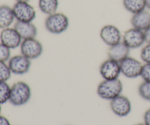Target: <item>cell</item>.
<instances>
[{"label": "cell", "mask_w": 150, "mask_h": 125, "mask_svg": "<svg viewBox=\"0 0 150 125\" xmlns=\"http://www.w3.org/2000/svg\"><path fill=\"white\" fill-rule=\"evenodd\" d=\"M13 10L17 21L32 22L36 18V10L29 2H16Z\"/></svg>", "instance_id": "obj_6"}, {"label": "cell", "mask_w": 150, "mask_h": 125, "mask_svg": "<svg viewBox=\"0 0 150 125\" xmlns=\"http://www.w3.org/2000/svg\"><path fill=\"white\" fill-rule=\"evenodd\" d=\"M16 2H29L30 0H16Z\"/></svg>", "instance_id": "obj_29"}, {"label": "cell", "mask_w": 150, "mask_h": 125, "mask_svg": "<svg viewBox=\"0 0 150 125\" xmlns=\"http://www.w3.org/2000/svg\"><path fill=\"white\" fill-rule=\"evenodd\" d=\"M133 27L140 29L142 31L146 30L150 26V13L144 10L142 12L133 14L130 20Z\"/></svg>", "instance_id": "obj_15"}, {"label": "cell", "mask_w": 150, "mask_h": 125, "mask_svg": "<svg viewBox=\"0 0 150 125\" xmlns=\"http://www.w3.org/2000/svg\"><path fill=\"white\" fill-rule=\"evenodd\" d=\"M11 86L7 82H0V104L6 103L10 101Z\"/></svg>", "instance_id": "obj_19"}, {"label": "cell", "mask_w": 150, "mask_h": 125, "mask_svg": "<svg viewBox=\"0 0 150 125\" xmlns=\"http://www.w3.org/2000/svg\"><path fill=\"white\" fill-rule=\"evenodd\" d=\"M141 77L143 78L144 81L150 82V63H145L144 64Z\"/></svg>", "instance_id": "obj_24"}, {"label": "cell", "mask_w": 150, "mask_h": 125, "mask_svg": "<svg viewBox=\"0 0 150 125\" xmlns=\"http://www.w3.org/2000/svg\"><path fill=\"white\" fill-rule=\"evenodd\" d=\"M122 4L125 9L133 15L146 9L145 0H122Z\"/></svg>", "instance_id": "obj_17"}, {"label": "cell", "mask_w": 150, "mask_h": 125, "mask_svg": "<svg viewBox=\"0 0 150 125\" xmlns=\"http://www.w3.org/2000/svg\"><path fill=\"white\" fill-rule=\"evenodd\" d=\"M21 54L29 59H36L42 55L43 46L36 38H30L22 40L20 45Z\"/></svg>", "instance_id": "obj_4"}, {"label": "cell", "mask_w": 150, "mask_h": 125, "mask_svg": "<svg viewBox=\"0 0 150 125\" xmlns=\"http://www.w3.org/2000/svg\"><path fill=\"white\" fill-rule=\"evenodd\" d=\"M11 58V49L0 42V61L7 62Z\"/></svg>", "instance_id": "obj_22"}, {"label": "cell", "mask_w": 150, "mask_h": 125, "mask_svg": "<svg viewBox=\"0 0 150 125\" xmlns=\"http://www.w3.org/2000/svg\"><path fill=\"white\" fill-rule=\"evenodd\" d=\"M38 7L42 13L49 16L57 12L59 0H39Z\"/></svg>", "instance_id": "obj_18"}, {"label": "cell", "mask_w": 150, "mask_h": 125, "mask_svg": "<svg viewBox=\"0 0 150 125\" xmlns=\"http://www.w3.org/2000/svg\"><path fill=\"white\" fill-rule=\"evenodd\" d=\"M145 3H146V8L150 10V0H145Z\"/></svg>", "instance_id": "obj_28"}, {"label": "cell", "mask_w": 150, "mask_h": 125, "mask_svg": "<svg viewBox=\"0 0 150 125\" xmlns=\"http://www.w3.org/2000/svg\"><path fill=\"white\" fill-rule=\"evenodd\" d=\"M100 73L104 80L118 78L121 74L120 62L108 58L101 64L100 67Z\"/></svg>", "instance_id": "obj_12"}, {"label": "cell", "mask_w": 150, "mask_h": 125, "mask_svg": "<svg viewBox=\"0 0 150 125\" xmlns=\"http://www.w3.org/2000/svg\"><path fill=\"white\" fill-rule=\"evenodd\" d=\"M122 91L123 84L119 78L103 80L98 85L97 94L102 99L111 101L120 96Z\"/></svg>", "instance_id": "obj_1"}, {"label": "cell", "mask_w": 150, "mask_h": 125, "mask_svg": "<svg viewBox=\"0 0 150 125\" xmlns=\"http://www.w3.org/2000/svg\"><path fill=\"white\" fill-rule=\"evenodd\" d=\"M120 64L121 73L127 78H136L142 75L144 64L136 59L128 56Z\"/></svg>", "instance_id": "obj_5"}, {"label": "cell", "mask_w": 150, "mask_h": 125, "mask_svg": "<svg viewBox=\"0 0 150 125\" xmlns=\"http://www.w3.org/2000/svg\"><path fill=\"white\" fill-rule=\"evenodd\" d=\"M136 125H146L144 124V123H140V124H136Z\"/></svg>", "instance_id": "obj_30"}, {"label": "cell", "mask_w": 150, "mask_h": 125, "mask_svg": "<svg viewBox=\"0 0 150 125\" xmlns=\"http://www.w3.org/2000/svg\"><path fill=\"white\" fill-rule=\"evenodd\" d=\"M141 59L144 63H150V44H146L141 51Z\"/></svg>", "instance_id": "obj_23"}, {"label": "cell", "mask_w": 150, "mask_h": 125, "mask_svg": "<svg viewBox=\"0 0 150 125\" xmlns=\"http://www.w3.org/2000/svg\"><path fill=\"white\" fill-rule=\"evenodd\" d=\"M0 125H11L8 119L0 114Z\"/></svg>", "instance_id": "obj_27"}, {"label": "cell", "mask_w": 150, "mask_h": 125, "mask_svg": "<svg viewBox=\"0 0 150 125\" xmlns=\"http://www.w3.org/2000/svg\"><path fill=\"white\" fill-rule=\"evenodd\" d=\"M100 36L105 44L109 47L122 42V35L120 29L112 24H107L103 26L100 32Z\"/></svg>", "instance_id": "obj_8"}, {"label": "cell", "mask_w": 150, "mask_h": 125, "mask_svg": "<svg viewBox=\"0 0 150 125\" xmlns=\"http://www.w3.org/2000/svg\"><path fill=\"white\" fill-rule=\"evenodd\" d=\"M32 96V91L28 83L18 81L11 86L9 102L14 106H21L27 103Z\"/></svg>", "instance_id": "obj_2"}, {"label": "cell", "mask_w": 150, "mask_h": 125, "mask_svg": "<svg viewBox=\"0 0 150 125\" xmlns=\"http://www.w3.org/2000/svg\"><path fill=\"white\" fill-rule=\"evenodd\" d=\"M12 72L8 64L4 61H0V82H7L11 77Z\"/></svg>", "instance_id": "obj_20"}, {"label": "cell", "mask_w": 150, "mask_h": 125, "mask_svg": "<svg viewBox=\"0 0 150 125\" xmlns=\"http://www.w3.org/2000/svg\"><path fill=\"white\" fill-rule=\"evenodd\" d=\"M139 94L141 97L146 101H150V82L144 81L139 87Z\"/></svg>", "instance_id": "obj_21"}, {"label": "cell", "mask_w": 150, "mask_h": 125, "mask_svg": "<svg viewBox=\"0 0 150 125\" xmlns=\"http://www.w3.org/2000/svg\"><path fill=\"white\" fill-rule=\"evenodd\" d=\"M22 38L14 27H8L1 29L0 32V42L10 49H16L20 47Z\"/></svg>", "instance_id": "obj_11"}, {"label": "cell", "mask_w": 150, "mask_h": 125, "mask_svg": "<svg viewBox=\"0 0 150 125\" xmlns=\"http://www.w3.org/2000/svg\"><path fill=\"white\" fill-rule=\"evenodd\" d=\"M130 50V48L122 41L110 47L108 51V58L115 60L118 62H121L122 60L129 56Z\"/></svg>", "instance_id": "obj_14"}, {"label": "cell", "mask_w": 150, "mask_h": 125, "mask_svg": "<svg viewBox=\"0 0 150 125\" xmlns=\"http://www.w3.org/2000/svg\"><path fill=\"white\" fill-rule=\"evenodd\" d=\"M15 20L13 7L7 4L0 5V29L10 27Z\"/></svg>", "instance_id": "obj_16"}, {"label": "cell", "mask_w": 150, "mask_h": 125, "mask_svg": "<svg viewBox=\"0 0 150 125\" xmlns=\"http://www.w3.org/2000/svg\"><path fill=\"white\" fill-rule=\"evenodd\" d=\"M1 104H0V114H1Z\"/></svg>", "instance_id": "obj_31"}, {"label": "cell", "mask_w": 150, "mask_h": 125, "mask_svg": "<svg viewBox=\"0 0 150 125\" xmlns=\"http://www.w3.org/2000/svg\"><path fill=\"white\" fill-rule=\"evenodd\" d=\"M122 42L130 49H137L145 43L144 31L133 27L122 35Z\"/></svg>", "instance_id": "obj_7"}, {"label": "cell", "mask_w": 150, "mask_h": 125, "mask_svg": "<svg viewBox=\"0 0 150 125\" xmlns=\"http://www.w3.org/2000/svg\"><path fill=\"white\" fill-rule=\"evenodd\" d=\"M14 28L22 40L35 38L38 35V28L32 22L16 21Z\"/></svg>", "instance_id": "obj_13"}, {"label": "cell", "mask_w": 150, "mask_h": 125, "mask_svg": "<svg viewBox=\"0 0 150 125\" xmlns=\"http://www.w3.org/2000/svg\"><path fill=\"white\" fill-rule=\"evenodd\" d=\"M144 124L146 125H150V108L144 113Z\"/></svg>", "instance_id": "obj_25"}, {"label": "cell", "mask_w": 150, "mask_h": 125, "mask_svg": "<svg viewBox=\"0 0 150 125\" xmlns=\"http://www.w3.org/2000/svg\"><path fill=\"white\" fill-rule=\"evenodd\" d=\"M110 107L113 113L120 117H127L130 114L132 110V105L130 100L127 97L122 95L111 100Z\"/></svg>", "instance_id": "obj_10"}, {"label": "cell", "mask_w": 150, "mask_h": 125, "mask_svg": "<svg viewBox=\"0 0 150 125\" xmlns=\"http://www.w3.org/2000/svg\"><path fill=\"white\" fill-rule=\"evenodd\" d=\"M68 17L62 13H55L47 16L45 20V27L48 32L54 35H59L65 32L69 27Z\"/></svg>", "instance_id": "obj_3"}, {"label": "cell", "mask_w": 150, "mask_h": 125, "mask_svg": "<svg viewBox=\"0 0 150 125\" xmlns=\"http://www.w3.org/2000/svg\"><path fill=\"white\" fill-rule=\"evenodd\" d=\"M31 59L21 54L12 56L8 61V66L12 73L16 75H24L29 71Z\"/></svg>", "instance_id": "obj_9"}, {"label": "cell", "mask_w": 150, "mask_h": 125, "mask_svg": "<svg viewBox=\"0 0 150 125\" xmlns=\"http://www.w3.org/2000/svg\"><path fill=\"white\" fill-rule=\"evenodd\" d=\"M144 34L145 42L146 44H150V26L144 31Z\"/></svg>", "instance_id": "obj_26"}]
</instances>
